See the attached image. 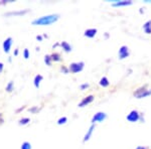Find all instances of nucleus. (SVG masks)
I'll list each match as a JSON object with an SVG mask.
<instances>
[{
    "label": "nucleus",
    "mask_w": 151,
    "mask_h": 149,
    "mask_svg": "<svg viewBox=\"0 0 151 149\" xmlns=\"http://www.w3.org/2000/svg\"><path fill=\"white\" fill-rule=\"evenodd\" d=\"M136 149H145V147H143V146H138Z\"/></svg>",
    "instance_id": "26"
},
{
    "label": "nucleus",
    "mask_w": 151,
    "mask_h": 149,
    "mask_svg": "<svg viewBox=\"0 0 151 149\" xmlns=\"http://www.w3.org/2000/svg\"><path fill=\"white\" fill-rule=\"evenodd\" d=\"M26 11H21V12H12V13H9V14H23L25 13Z\"/></svg>",
    "instance_id": "23"
},
{
    "label": "nucleus",
    "mask_w": 151,
    "mask_h": 149,
    "mask_svg": "<svg viewBox=\"0 0 151 149\" xmlns=\"http://www.w3.org/2000/svg\"><path fill=\"white\" fill-rule=\"evenodd\" d=\"M52 60H60V55H58V53H55V55H52Z\"/></svg>",
    "instance_id": "21"
},
{
    "label": "nucleus",
    "mask_w": 151,
    "mask_h": 149,
    "mask_svg": "<svg viewBox=\"0 0 151 149\" xmlns=\"http://www.w3.org/2000/svg\"><path fill=\"white\" fill-rule=\"evenodd\" d=\"M132 3L131 1H119V2H115L113 4L114 6H126V5H130Z\"/></svg>",
    "instance_id": "12"
},
{
    "label": "nucleus",
    "mask_w": 151,
    "mask_h": 149,
    "mask_svg": "<svg viewBox=\"0 0 151 149\" xmlns=\"http://www.w3.org/2000/svg\"><path fill=\"white\" fill-rule=\"evenodd\" d=\"M97 33V29L95 28H90V29H87L85 31V35L88 36V37H94Z\"/></svg>",
    "instance_id": "9"
},
{
    "label": "nucleus",
    "mask_w": 151,
    "mask_h": 149,
    "mask_svg": "<svg viewBox=\"0 0 151 149\" xmlns=\"http://www.w3.org/2000/svg\"><path fill=\"white\" fill-rule=\"evenodd\" d=\"M94 129H95V125H92L91 127H90V129H89V130H88L87 134H86V135H85L84 141H87V140H89V139H90V137H91V135H92V133H93Z\"/></svg>",
    "instance_id": "11"
},
{
    "label": "nucleus",
    "mask_w": 151,
    "mask_h": 149,
    "mask_svg": "<svg viewBox=\"0 0 151 149\" xmlns=\"http://www.w3.org/2000/svg\"><path fill=\"white\" fill-rule=\"evenodd\" d=\"M67 120H68V119L65 118V117H63V118H60V120H58V125H62V124H65V122H67Z\"/></svg>",
    "instance_id": "18"
},
{
    "label": "nucleus",
    "mask_w": 151,
    "mask_h": 149,
    "mask_svg": "<svg viewBox=\"0 0 151 149\" xmlns=\"http://www.w3.org/2000/svg\"><path fill=\"white\" fill-rule=\"evenodd\" d=\"M21 149H31V145L28 142H24L21 145Z\"/></svg>",
    "instance_id": "16"
},
{
    "label": "nucleus",
    "mask_w": 151,
    "mask_h": 149,
    "mask_svg": "<svg viewBox=\"0 0 151 149\" xmlns=\"http://www.w3.org/2000/svg\"><path fill=\"white\" fill-rule=\"evenodd\" d=\"M28 122H29V119L28 118H23V119H21L19 123H20L21 125H24V124H27Z\"/></svg>",
    "instance_id": "19"
},
{
    "label": "nucleus",
    "mask_w": 151,
    "mask_h": 149,
    "mask_svg": "<svg viewBox=\"0 0 151 149\" xmlns=\"http://www.w3.org/2000/svg\"><path fill=\"white\" fill-rule=\"evenodd\" d=\"M139 118H140V115L137 111H136V110L131 111L130 114L127 116V120L129 122H132V123H134V122H137L138 120H139Z\"/></svg>",
    "instance_id": "3"
},
{
    "label": "nucleus",
    "mask_w": 151,
    "mask_h": 149,
    "mask_svg": "<svg viewBox=\"0 0 151 149\" xmlns=\"http://www.w3.org/2000/svg\"><path fill=\"white\" fill-rule=\"evenodd\" d=\"M84 69V63H74L70 66V71L72 73H79Z\"/></svg>",
    "instance_id": "2"
},
{
    "label": "nucleus",
    "mask_w": 151,
    "mask_h": 149,
    "mask_svg": "<svg viewBox=\"0 0 151 149\" xmlns=\"http://www.w3.org/2000/svg\"><path fill=\"white\" fill-rule=\"evenodd\" d=\"M12 86H13V83L10 82L8 85H7V87H6V90H7V91H8V92L12 91Z\"/></svg>",
    "instance_id": "20"
},
{
    "label": "nucleus",
    "mask_w": 151,
    "mask_h": 149,
    "mask_svg": "<svg viewBox=\"0 0 151 149\" xmlns=\"http://www.w3.org/2000/svg\"><path fill=\"white\" fill-rule=\"evenodd\" d=\"M42 80V77H41L40 75H37L35 77V86L36 88H38L40 87V81Z\"/></svg>",
    "instance_id": "14"
},
{
    "label": "nucleus",
    "mask_w": 151,
    "mask_h": 149,
    "mask_svg": "<svg viewBox=\"0 0 151 149\" xmlns=\"http://www.w3.org/2000/svg\"><path fill=\"white\" fill-rule=\"evenodd\" d=\"M106 118H107L106 114L103 113V112H99V113H97L93 117V120H92V122H93V123H95V122H102Z\"/></svg>",
    "instance_id": "6"
},
{
    "label": "nucleus",
    "mask_w": 151,
    "mask_h": 149,
    "mask_svg": "<svg viewBox=\"0 0 151 149\" xmlns=\"http://www.w3.org/2000/svg\"><path fill=\"white\" fill-rule=\"evenodd\" d=\"M93 100H94V96H88V97H86L85 98L84 100L80 103V105H79V107H85V106H87V105H89L90 103H92L93 102Z\"/></svg>",
    "instance_id": "8"
},
{
    "label": "nucleus",
    "mask_w": 151,
    "mask_h": 149,
    "mask_svg": "<svg viewBox=\"0 0 151 149\" xmlns=\"http://www.w3.org/2000/svg\"><path fill=\"white\" fill-rule=\"evenodd\" d=\"M60 16L58 14H52V15H47V16H42L40 18H37L35 20H33L32 24L35 25H50L53 22L58 20Z\"/></svg>",
    "instance_id": "1"
},
{
    "label": "nucleus",
    "mask_w": 151,
    "mask_h": 149,
    "mask_svg": "<svg viewBox=\"0 0 151 149\" xmlns=\"http://www.w3.org/2000/svg\"><path fill=\"white\" fill-rule=\"evenodd\" d=\"M109 84H110V83H109V81L106 77H103L101 79V81H100V85H101L102 87H108Z\"/></svg>",
    "instance_id": "13"
},
{
    "label": "nucleus",
    "mask_w": 151,
    "mask_h": 149,
    "mask_svg": "<svg viewBox=\"0 0 151 149\" xmlns=\"http://www.w3.org/2000/svg\"><path fill=\"white\" fill-rule=\"evenodd\" d=\"M143 29H144V31L147 35H150L151 33V20L147 21L144 25H143Z\"/></svg>",
    "instance_id": "10"
},
{
    "label": "nucleus",
    "mask_w": 151,
    "mask_h": 149,
    "mask_svg": "<svg viewBox=\"0 0 151 149\" xmlns=\"http://www.w3.org/2000/svg\"><path fill=\"white\" fill-rule=\"evenodd\" d=\"M45 63H47V66H50V63H52V58L47 55L45 58Z\"/></svg>",
    "instance_id": "17"
},
{
    "label": "nucleus",
    "mask_w": 151,
    "mask_h": 149,
    "mask_svg": "<svg viewBox=\"0 0 151 149\" xmlns=\"http://www.w3.org/2000/svg\"><path fill=\"white\" fill-rule=\"evenodd\" d=\"M11 45H12V38H11V37H8L7 40H4V42H3L4 52H5V53H8L9 50H10Z\"/></svg>",
    "instance_id": "7"
},
{
    "label": "nucleus",
    "mask_w": 151,
    "mask_h": 149,
    "mask_svg": "<svg viewBox=\"0 0 151 149\" xmlns=\"http://www.w3.org/2000/svg\"><path fill=\"white\" fill-rule=\"evenodd\" d=\"M29 57V53H28V50H24V58H28Z\"/></svg>",
    "instance_id": "22"
},
{
    "label": "nucleus",
    "mask_w": 151,
    "mask_h": 149,
    "mask_svg": "<svg viewBox=\"0 0 151 149\" xmlns=\"http://www.w3.org/2000/svg\"><path fill=\"white\" fill-rule=\"evenodd\" d=\"M62 46L64 48V50H65V52H70V50H72V46H70L68 42H65V41H64V42L62 43Z\"/></svg>",
    "instance_id": "15"
},
{
    "label": "nucleus",
    "mask_w": 151,
    "mask_h": 149,
    "mask_svg": "<svg viewBox=\"0 0 151 149\" xmlns=\"http://www.w3.org/2000/svg\"><path fill=\"white\" fill-rule=\"evenodd\" d=\"M150 94H151V91H148V90L142 88V89H139L135 93V96H137L138 98H145V97L149 96Z\"/></svg>",
    "instance_id": "5"
},
{
    "label": "nucleus",
    "mask_w": 151,
    "mask_h": 149,
    "mask_svg": "<svg viewBox=\"0 0 151 149\" xmlns=\"http://www.w3.org/2000/svg\"><path fill=\"white\" fill-rule=\"evenodd\" d=\"M36 38H37L38 40H42V37H41V36H36Z\"/></svg>",
    "instance_id": "27"
},
{
    "label": "nucleus",
    "mask_w": 151,
    "mask_h": 149,
    "mask_svg": "<svg viewBox=\"0 0 151 149\" xmlns=\"http://www.w3.org/2000/svg\"><path fill=\"white\" fill-rule=\"evenodd\" d=\"M88 87H89V85H88V84H84V85H82V86H81V89L84 90V89H86V88H88Z\"/></svg>",
    "instance_id": "24"
},
{
    "label": "nucleus",
    "mask_w": 151,
    "mask_h": 149,
    "mask_svg": "<svg viewBox=\"0 0 151 149\" xmlns=\"http://www.w3.org/2000/svg\"><path fill=\"white\" fill-rule=\"evenodd\" d=\"M129 55V48L126 45L121 46V48L119 50V58L123 60V58H127Z\"/></svg>",
    "instance_id": "4"
},
{
    "label": "nucleus",
    "mask_w": 151,
    "mask_h": 149,
    "mask_svg": "<svg viewBox=\"0 0 151 149\" xmlns=\"http://www.w3.org/2000/svg\"><path fill=\"white\" fill-rule=\"evenodd\" d=\"M2 71H3V63H0V74L2 73Z\"/></svg>",
    "instance_id": "25"
}]
</instances>
